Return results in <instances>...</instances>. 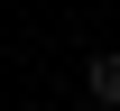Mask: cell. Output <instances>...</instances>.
I'll use <instances>...</instances> for the list:
<instances>
[{"mask_svg": "<svg viewBox=\"0 0 120 111\" xmlns=\"http://www.w3.org/2000/svg\"><path fill=\"white\" fill-rule=\"evenodd\" d=\"M83 83H92V102H120V56H92Z\"/></svg>", "mask_w": 120, "mask_h": 111, "instance_id": "obj_1", "label": "cell"}]
</instances>
